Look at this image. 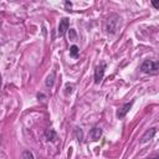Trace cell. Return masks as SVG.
Returning <instances> with one entry per match:
<instances>
[{
	"mask_svg": "<svg viewBox=\"0 0 159 159\" xmlns=\"http://www.w3.org/2000/svg\"><path fill=\"white\" fill-rule=\"evenodd\" d=\"M140 71L147 75H158L159 73V60H145L140 65Z\"/></svg>",
	"mask_w": 159,
	"mask_h": 159,
	"instance_id": "cell-1",
	"label": "cell"
},
{
	"mask_svg": "<svg viewBox=\"0 0 159 159\" xmlns=\"http://www.w3.org/2000/svg\"><path fill=\"white\" fill-rule=\"evenodd\" d=\"M119 25H120V17L117 16V15H112V16L108 17L104 29H106V31L108 34H114Z\"/></svg>",
	"mask_w": 159,
	"mask_h": 159,
	"instance_id": "cell-2",
	"label": "cell"
},
{
	"mask_svg": "<svg viewBox=\"0 0 159 159\" xmlns=\"http://www.w3.org/2000/svg\"><path fill=\"white\" fill-rule=\"evenodd\" d=\"M104 68H106V63H101L99 66L96 67V70H94V83H99L103 80Z\"/></svg>",
	"mask_w": 159,
	"mask_h": 159,
	"instance_id": "cell-3",
	"label": "cell"
},
{
	"mask_svg": "<svg viewBox=\"0 0 159 159\" xmlns=\"http://www.w3.org/2000/svg\"><path fill=\"white\" fill-rule=\"evenodd\" d=\"M132 106H133V101H130V102H128V103H125V104H123V107H120L118 111H117V113H116V116H117V118H119V119H122L128 112H129V109L132 108Z\"/></svg>",
	"mask_w": 159,
	"mask_h": 159,
	"instance_id": "cell-4",
	"label": "cell"
},
{
	"mask_svg": "<svg viewBox=\"0 0 159 159\" xmlns=\"http://www.w3.org/2000/svg\"><path fill=\"white\" fill-rule=\"evenodd\" d=\"M155 133H157V129H155V128H150V129H148V130L142 135V138H140V143H142V144L148 143L150 139H153V137L155 135Z\"/></svg>",
	"mask_w": 159,
	"mask_h": 159,
	"instance_id": "cell-5",
	"label": "cell"
},
{
	"mask_svg": "<svg viewBox=\"0 0 159 159\" xmlns=\"http://www.w3.org/2000/svg\"><path fill=\"white\" fill-rule=\"evenodd\" d=\"M68 26H70V21L67 17H63L60 20V25H58V35L62 36L65 35V32L68 30Z\"/></svg>",
	"mask_w": 159,
	"mask_h": 159,
	"instance_id": "cell-6",
	"label": "cell"
},
{
	"mask_svg": "<svg viewBox=\"0 0 159 159\" xmlns=\"http://www.w3.org/2000/svg\"><path fill=\"white\" fill-rule=\"evenodd\" d=\"M101 135H102V129L101 128H98V127H94L93 129H91V132H89V137H91V139L92 140H98L99 138H101Z\"/></svg>",
	"mask_w": 159,
	"mask_h": 159,
	"instance_id": "cell-7",
	"label": "cell"
},
{
	"mask_svg": "<svg viewBox=\"0 0 159 159\" xmlns=\"http://www.w3.org/2000/svg\"><path fill=\"white\" fill-rule=\"evenodd\" d=\"M45 137H46V139L48 142H55L57 139V134H56V132L53 129H47L46 133H45Z\"/></svg>",
	"mask_w": 159,
	"mask_h": 159,
	"instance_id": "cell-8",
	"label": "cell"
},
{
	"mask_svg": "<svg viewBox=\"0 0 159 159\" xmlns=\"http://www.w3.org/2000/svg\"><path fill=\"white\" fill-rule=\"evenodd\" d=\"M53 82H55V72H51V75L46 78V86L47 87H52L53 86Z\"/></svg>",
	"mask_w": 159,
	"mask_h": 159,
	"instance_id": "cell-9",
	"label": "cell"
},
{
	"mask_svg": "<svg viewBox=\"0 0 159 159\" xmlns=\"http://www.w3.org/2000/svg\"><path fill=\"white\" fill-rule=\"evenodd\" d=\"M78 52H80V50H78V47H77L76 45H72V46L70 47V55H71L72 57H77Z\"/></svg>",
	"mask_w": 159,
	"mask_h": 159,
	"instance_id": "cell-10",
	"label": "cell"
},
{
	"mask_svg": "<svg viewBox=\"0 0 159 159\" xmlns=\"http://www.w3.org/2000/svg\"><path fill=\"white\" fill-rule=\"evenodd\" d=\"M22 159H35V158H34V154L30 150H25L22 153Z\"/></svg>",
	"mask_w": 159,
	"mask_h": 159,
	"instance_id": "cell-11",
	"label": "cell"
},
{
	"mask_svg": "<svg viewBox=\"0 0 159 159\" xmlns=\"http://www.w3.org/2000/svg\"><path fill=\"white\" fill-rule=\"evenodd\" d=\"M75 134H76V138H77L78 140H82V138H83V133H82L81 128H75Z\"/></svg>",
	"mask_w": 159,
	"mask_h": 159,
	"instance_id": "cell-12",
	"label": "cell"
},
{
	"mask_svg": "<svg viewBox=\"0 0 159 159\" xmlns=\"http://www.w3.org/2000/svg\"><path fill=\"white\" fill-rule=\"evenodd\" d=\"M76 36H77L76 31H75L73 29H70V30H68V37H70V40H75Z\"/></svg>",
	"mask_w": 159,
	"mask_h": 159,
	"instance_id": "cell-13",
	"label": "cell"
},
{
	"mask_svg": "<svg viewBox=\"0 0 159 159\" xmlns=\"http://www.w3.org/2000/svg\"><path fill=\"white\" fill-rule=\"evenodd\" d=\"M73 84H70V83H67L66 84V94H71L72 92H73Z\"/></svg>",
	"mask_w": 159,
	"mask_h": 159,
	"instance_id": "cell-14",
	"label": "cell"
},
{
	"mask_svg": "<svg viewBox=\"0 0 159 159\" xmlns=\"http://www.w3.org/2000/svg\"><path fill=\"white\" fill-rule=\"evenodd\" d=\"M152 5H153L155 9H159V1H158V0H153V1H152Z\"/></svg>",
	"mask_w": 159,
	"mask_h": 159,
	"instance_id": "cell-15",
	"label": "cell"
}]
</instances>
